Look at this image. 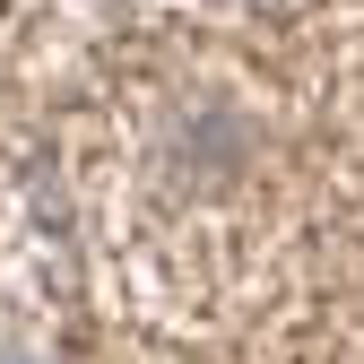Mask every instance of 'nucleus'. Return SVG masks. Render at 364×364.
Listing matches in <instances>:
<instances>
[{
	"mask_svg": "<svg viewBox=\"0 0 364 364\" xmlns=\"http://www.w3.org/2000/svg\"><path fill=\"white\" fill-rule=\"evenodd\" d=\"M0 364H35V355H26V347H9V355H0Z\"/></svg>",
	"mask_w": 364,
	"mask_h": 364,
	"instance_id": "nucleus-1",
	"label": "nucleus"
}]
</instances>
